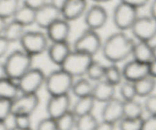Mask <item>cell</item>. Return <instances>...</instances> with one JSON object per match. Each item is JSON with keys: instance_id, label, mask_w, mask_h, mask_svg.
<instances>
[{"instance_id": "5", "label": "cell", "mask_w": 156, "mask_h": 130, "mask_svg": "<svg viewBox=\"0 0 156 130\" xmlns=\"http://www.w3.org/2000/svg\"><path fill=\"white\" fill-rule=\"evenodd\" d=\"M49 42L46 33L40 30H26L18 43L21 50L34 57L45 53Z\"/></svg>"}, {"instance_id": "8", "label": "cell", "mask_w": 156, "mask_h": 130, "mask_svg": "<svg viewBox=\"0 0 156 130\" xmlns=\"http://www.w3.org/2000/svg\"><path fill=\"white\" fill-rule=\"evenodd\" d=\"M46 75L41 69L32 67L18 81V89L21 94H37L44 86Z\"/></svg>"}, {"instance_id": "18", "label": "cell", "mask_w": 156, "mask_h": 130, "mask_svg": "<svg viewBox=\"0 0 156 130\" xmlns=\"http://www.w3.org/2000/svg\"><path fill=\"white\" fill-rule=\"evenodd\" d=\"M72 50L73 49L69 41L50 42L46 52L50 62L59 67L63 63Z\"/></svg>"}, {"instance_id": "16", "label": "cell", "mask_w": 156, "mask_h": 130, "mask_svg": "<svg viewBox=\"0 0 156 130\" xmlns=\"http://www.w3.org/2000/svg\"><path fill=\"white\" fill-rule=\"evenodd\" d=\"M121 70L123 79L133 83L149 76L148 64L140 62L135 59L126 62Z\"/></svg>"}, {"instance_id": "24", "label": "cell", "mask_w": 156, "mask_h": 130, "mask_svg": "<svg viewBox=\"0 0 156 130\" xmlns=\"http://www.w3.org/2000/svg\"><path fill=\"white\" fill-rule=\"evenodd\" d=\"M26 27L20 24L17 21L12 20L11 21L7 23L4 32L2 33V36L6 40L12 43L19 42L21 39L22 36L24 35Z\"/></svg>"}, {"instance_id": "32", "label": "cell", "mask_w": 156, "mask_h": 130, "mask_svg": "<svg viewBox=\"0 0 156 130\" xmlns=\"http://www.w3.org/2000/svg\"><path fill=\"white\" fill-rule=\"evenodd\" d=\"M98 121L93 114L77 117L76 123V130H96Z\"/></svg>"}, {"instance_id": "21", "label": "cell", "mask_w": 156, "mask_h": 130, "mask_svg": "<svg viewBox=\"0 0 156 130\" xmlns=\"http://www.w3.org/2000/svg\"><path fill=\"white\" fill-rule=\"evenodd\" d=\"M19 93L16 81L6 76L0 79V98L12 101L19 95Z\"/></svg>"}, {"instance_id": "37", "label": "cell", "mask_w": 156, "mask_h": 130, "mask_svg": "<svg viewBox=\"0 0 156 130\" xmlns=\"http://www.w3.org/2000/svg\"><path fill=\"white\" fill-rule=\"evenodd\" d=\"M36 130H57L56 120L47 117L38 122Z\"/></svg>"}, {"instance_id": "14", "label": "cell", "mask_w": 156, "mask_h": 130, "mask_svg": "<svg viewBox=\"0 0 156 130\" xmlns=\"http://www.w3.org/2000/svg\"><path fill=\"white\" fill-rule=\"evenodd\" d=\"M45 30L50 42L68 41L71 33L70 22L60 18L49 26Z\"/></svg>"}, {"instance_id": "45", "label": "cell", "mask_w": 156, "mask_h": 130, "mask_svg": "<svg viewBox=\"0 0 156 130\" xmlns=\"http://www.w3.org/2000/svg\"><path fill=\"white\" fill-rule=\"evenodd\" d=\"M150 6H149V15L156 20V0L150 1Z\"/></svg>"}, {"instance_id": "20", "label": "cell", "mask_w": 156, "mask_h": 130, "mask_svg": "<svg viewBox=\"0 0 156 130\" xmlns=\"http://www.w3.org/2000/svg\"><path fill=\"white\" fill-rule=\"evenodd\" d=\"M131 56L133 57V59L149 64L153 59L152 46L150 44V42L142 40H137L136 42L135 41Z\"/></svg>"}, {"instance_id": "49", "label": "cell", "mask_w": 156, "mask_h": 130, "mask_svg": "<svg viewBox=\"0 0 156 130\" xmlns=\"http://www.w3.org/2000/svg\"><path fill=\"white\" fill-rule=\"evenodd\" d=\"M10 128L9 127L6 121H0V130H9Z\"/></svg>"}, {"instance_id": "22", "label": "cell", "mask_w": 156, "mask_h": 130, "mask_svg": "<svg viewBox=\"0 0 156 130\" xmlns=\"http://www.w3.org/2000/svg\"><path fill=\"white\" fill-rule=\"evenodd\" d=\"M12 20L17 21L24 27L33 25L35 22V10L24 4L20 5Z\"/></svg>"}, {"instance_id": "31", "label": "cell", "mask_w": 156, "mask_h": 130, "mask_svg": "<svg viewBox=\"0 0 156 130\" xmlns=\"http://www.w3.org/2000/svg\"><path fill=\"white\" fill-rule=\"evenodd\" d=\"M105 71V66L103 64H101L98 61L93 60L91 62V65L88 67V71H87L85 76L88 77L87 79H89L90 81L97 82L98 81L104 79Z\"/></svg>"}, {"instance_id": "29", "label": "cell", "mask_w": 156, "mask_h": 130, "mask_svg": "<svg viewBox=\"0 0 156 130\" xmlns=\"http://www.w3.org/2000/svg\"><path fill=\"white\" fill-rule=\"evenodd\" d=\"M20 6V0H0V17L8 20L12 18Z\"/></svg>"}, {"instance_id": "28", "label": "cell", "mask_w": 156, "mask_h": 130, "mask_svg": "<svg viewBox=\"0 0 156 130\" xmlns=\"http://www.w3.org/2000/svg\"><path fill=\"white\" fill-rule=\"evenodd\" d=\"M104 79L114 86L119 85L123 79L121 69L117 65V64L110 63L109 65L105 66Z\"/></svg>"}, {"instance_id": "15", "label": "cell", "mask_w": 156, "mask_h": 130, "mask_svg": "<svg viewBox=\"0 0 156 130\" xmlns=\"http://www.w3.org/2000/svg\"><path fill=\"white\" fill-rule=\"evenodd\" d=\"M88 0H67L61 9V16L69 22L84 16L88 7Z\"/></svg>"}, {"instance_id": "19", "label": "cell", "mask_w": 156, "mask_h": 130, "mask_svg": "<svg viewBox=\"0 0 156 130\" xmlns=\"http://www.w3.org/2000/svg\"><path fill=\"white\" fill-rule=\"evenodd\" d=\"M115 94L116 86L102 79L93 85L91 96L96 102L105 104L115 97Z\"/></svg>"}, {"instance_id": "41", "label": "cell", "mask_w": 156, "mask_h": 130, "mask_svg": "<svg viewBox=\"0 0 156 130\" xmlns=\"http://www.w3.org/2000/svg\"><path fill=\"white\" fill-rule=\"evenodd\" d=\"M47 2H48V0H23L22 4L36 11L37 9H40L43 5L47 4Z\"/></svg>"}, {"instance_id": "3", "label": "cell", "mask_w": 156, "mask_h": 130, "mask_svg": "<svg viewBox=\"0 0 156 130\" xmlns=\"http://www.w3.org/2000/svg\"><path fill=\"white\" fill-rule=\"evenodd\" d=\"M73 82L74 78L59 68L46 75L44 87L50 96L69 94Z\"/></svg>"}, {"instance_id": "17", "label": "cell", "mask_w": 156, "mask_h": 130, "mask_svg": "<svg viewBox=\"0 0 156 130\" xmlns=\"http://www.w3.org/2000/svg\"><path fill=\"white\" fill-rule=\"evenodd\" d=\"M123 118V101L114 97L105 103L101 110V119L104 121L117 124Z\"/></svg>"}, {"instance_id": "9", "label": "cell", "mask_w": 156, "mask_h": 130, "mask_svg": "<svg viewBox=\"0 0 156 130\" xmlns=\"http://www.w3.org/2000/svg\"><path fill=\"white\" fill-rule=\"evenodd\" d=\"M130 30L137 40L150 42L156 37V20L150 15L139 16Z\"/></svg>"}, {"instance_id": "38", "label": "cell", "mask_w": 156, "mask_h": 130, "mask_svg": "<svg viewBox=\"0 0 156 130\" xmlns=\"http://www.w3.org/2000/svg\"><path fill=\"white\" fill-rule=\"evenodd\" d=\"M144 105V111H146L149 115L156 114V94H152L146 97Z\"/></svg>"}, {"instance_id": "23", "label": "cell", "mask_w": 156, "mask_h": 130, "mask_svg": "<svg viewBox=\"0 0 156 130\" xmlns=\"http://www.w3.org/2000/svg\"><path fill=\"white\" fill-rule=\"evenodd\" d=\"M95 103L96 101L91 95L79 97V98H77L76 101L75 102L71 111L76 117L92 114Z\"/></svg>"}, {"instance_id": "26", "label": "cell", "mask_w": 156, "mask_h": 130, "mask_svg": "<svg viewBox=\"0 0 156 130\" xmlns=\"http://www.w3.org/2000/svg\"><path fill=\"white\" fill-rule=\"evenodd\" d=\"M93 85L91 81L87 78L81 77L75 81L72 86L71 92L77 98L91 96L93 90Z\"/></svg>"}, {"instance_id": "46", "label": "cell", "mask_w": 156, "mask_h": 130, "mask_svg": "<svg viewBox=\"0 0 156 130\" xmlns=\"http://www.w3.org/2000/svg\"><path fill=\"white\" fill-rule=\"evenodd\" d=\"M66 1L67 0H48V2H50V4L56 6L59 10H61V9H62V6L64 5Z\"/></svg>"}, {"instance_id": "11", "label": "cell", "mask_w": 156, "mask_h": 130, "mask_svg": "<svg viewBox=\"0 0 156 130\" xmlns=\"http://www.w3.org/2000/svg\"><path fill=\"white\" fill-rule=\"evenodd\" d=\"M39 104L37 94H21L12 101V116L18 114L31 116L37 109Z\"/></svg>"}, {"instance_id": "1", "label": "cell", "mask_w": 156, "mask_h": 130, "mask_svg": "<svg viewBox=\"0 0 156 130\" xmlns=\"http://www.w3.org/2000/svg\"><path fill=\"white\" fill-rule=\"evenodd\" d=\"M135 40L125 32L112 33L102 42L101 52L104 58L110 63L118 64L127 59L132 55Z\"/></svg>"}, {"instance_id": "44", "label": "cell", "mask_w": 156, "mask_h": 130, "mask_svg": "<svg viewBox=\"0 0 156 130\" xmlns=\"http://www.w3.org/2000/svg\"><path fill=\"white\" fill-rule=\"evenodd\" d=\"M149 74L151 77L156 79V59H152L149 64Z\"/></svg>"}, {"instance_id": "33", "label": "cell", "mask_w": 156, "mask_h": 130, "mask_svg": "<svg viewBox=\"0 0 156 130\" xmlns=\"http://www.w3.org/2000/svg\"><path fill=\"white\" fill-rule=\"evenodd\" d=\"M119 92L121 96L122 100H123V101L134 100L137 97L133 82H128L126 80H124L120 84Z\"/></svg>"}, {"instance_id": "13", "label": "cell", "mask_w": 156, "mask_h": 130, "mask_svg": "<svg viewBox=\"0 0 156 130\" xmlns=\"http://www.w3.org/2000/svg\"><path fill=\"white\" fill-rule=\"evenodd\" d=\"M62 18L61 12L58 8L47 2L35 11V22L39 28L46 30L54 21Z\"/></svg>"}, {"instance_id": "51", "label": "cell", "mask_w": 156, "mask_h": 130, "mask_svg": "<svg viewBox=\"0 0 156 130\" xmlns=\"http://www.w3.org/2000/svg\"><path fill=\"white\" fill-rule=\"evenodd\" d=\"M152 54H153V59H156V44L152 46Z\"/></svg>"}, {"instance_id": "35", "label": "cell", "mask_w": 156, "mask_h": 130, "mask_svg": "<svg viewBox=\"0 0 156 130\" xmlns=\"http://www.w3.org/2000/svg\"><path fill=\"white\" fill-rule=\"evenodd\" d=\"M12 117H13V123L15 127L23 129H31L30 116L18 114V115H14Z\"/></svg>"}, {"instance_id": "48", "label": "cell", "mask_w": 156, "mask_h": 130, "mask_svg": "<svg viewBox=\"0 0 156 130\" xmlns=\"http://www.w3.org/2000/svg\"><path fill=\"white\" fill-rule=\"evenodd\" d=\"M5 77V72L4 65H3V62L0 61V79Z\"/></svg>"}, {"instance_id": "6", "label": "cell", "mask_w": 156, "mask_h": 130, "mask_svg": "<svg viewBox=\"0 0 156 130\" xmlns=\"http://www.w3.org/2000/svg\"><path fill=\"white\" fill-rule=\"evenodd\" d=\"M101 38L98 31L86 28L76 38L72 49L94 57L97 53L101 52Z\"/></svg>"}, {"instance_id": "7", "label": "cell", "mask_w": 156, "mask_h": 130, "mask_svg": "<svg viewBox=\"0 0 156 130\" xmlns=\"http://www.w3.org/2000/svg\"><path fill=\"white\" fill-rule=\"evenodd\" d=\"M138 17V9L121 2L113 10V23L119 31L130 30Z\"/></svg>"}, {"instance_id": "36", "label": "cell", "mask_w": 156, "mask_h": 130, "mask_svg": "<svg viewBox=\"0 0 156 130\" xmlns=\"http://www.w3.org/2000/svg\"><path fill=\"white\" fill-rule=\"evenodd\" d=\"M12 117V101L0 98V121H6Z\"/></svg>"}, {"instance_id": "30", "label": "cell", "mask_w": 156, "mask_h": 130, "mask_svg": "<svg viewBox=\"0 0 156 130\" xmlns=\"http://www.w3.org/2000/svg\"><path fill=\"white\" fill-rule=\"evenodd\" d=\"M76 120L77 117L70 110L56 120L57 130H73L76 129Z\"/></svg>"}, {"instance_id": "40", "label": "cell", "mask_w": 156, "mask_h": 130, "mask_svg": "<svg viewBox=\"0 0 156 130\" xmlns=\"http://www.w3.org/2000/svg\"><path fill=\"white\" fill-rule=\"evenodd\" d=\"M151 0H120L121 2L127 4L135 9H139L147 5Z\"/></svg>"}, {"instance_id": "2", "label": "cell", "mask_w": 156, "mask_h": 130, "mask_svg": "<svg viewBox=\"0 0 156 130\" xmlns=\"http://www.w3.org/2000/svg\"><path fill=\"white\" fill-rule=\"evenodd\" d=\"M33 58L21 49L14 50L7 55L3 62L6 77L17 82L33 67Z\"/></svg>"}, {"instance_id": "47", "label": "cell", "mask_w": 156, "mask_h": 130, "mask_svg": "<svg viewBox=\"0 0 156 130\" xmlns=\"http://www.w3.org/2000/svg\"><path fill=\"white\" fill-rule=\"evenodd\" d=\"M7 20L0 17V35H2L5 28L6 25H7Z\"/></svg>"}, {"instance_id": "27", "label": "cell", "mask_w": 156, "mask_h": 130, "mask_svg": "<svg viewBox=\"0 0 156 130\" xmlns=\"http://www.w3.org/2000/svg\"><path fill=\"white\" fill-rule=\"evenodd\" d=\"M143 113H144L143 105L136 100V99L123 101V117L125 118H143Z\"/></svg>"}, {"instance_id": "34", "label": "cell", "mask_w": 156, "mask_h": 130, "mask_svg": "<svg viewBox=\"0 0 156 130\" xmlns=\"http://www.w3.org/2000/svg\"><path fill=\"white\" fill-rule=\"evenodd\" d=\"M143 118L129 119L123 117L118 123L119 130H142Z\"/></svg>"}, {"instance_id": "39", "label": "cell", "mask_w": 156, "mask_h": 130, "mask_svg": "<svg viewBox=\"0 0 156 130\" xmlns=\"http://www.w3.org/2000/svg\"><path fill=\"white\" fill-rule=\"evenodd\" d=\"M142 130H156V114L149 115L146 119H143Z\"/></svg>"}, {"instance_id": "52", "label": "cell", "mask_w": 156, "mask_h": 130, "mask_svg": "<svg viewBox=\"0 0 156 130\" xmlns=\"http://www.w3.org/2000/svg\"><path fill=\"white\" fill-rule=\"evenodd\" d=\"M9 130H32V129H19V128H17V127H15V126H13V127H12V129H10Z\"/></svg>"}, {"instance_id": "42", "label": "cell", "mask_w": 156, "mask_h": 130, "mask_svg": "<svg viewBox=\"0 0 156 130\" xmlns=\"http://www.w3.org/2000/svg\"><path fill=\"white\" fill-rule=\"evenodd\" d=\"M11 43L6 40L2 35H0V59L7 55Z\"/></svg>"}, {"instance_id": "50", "label": "cell", "mask_w": 156, "mask_h": 130, "mask_svg": "<svg viewBox=\"0 0 156 130\" xmlns=\"http://www.w3.org/2000/svg\"><path fill=\"white\" fill-rule=\"evenodd\" d=\"M91 1L94 2V3L96 4H103V3H106L108 2H111V0H91Z\"/></svg>"}, {"instance_id": "10", "label": "cell", "mask_w": 156, "mask_h": 130, "mask_svg": "<svg viewBox=\"0 0 156 130\" xmlns=\"http://www.w3.org/2000/svg\"><path fill=\"white\" fill-rule=\"evenodd\" d=\"M83 18L87 29L98 31L106 25L108 21V13L102 5L94 3L88 6Z\"/></svg>"}, {"instance_id": "12", "label": "cell", "mask_w": 156, "mask_h": 130, "mask_svg": "<svg viewBox=\"0 0 156 130\" xmlns=\"http://www.w3.org/2000/svg\"><path fill=\"white\" fill-rule=\"evenodd\" d=\"M71 99L69 94L50 96L47 102V114L49 117L57 120L58 118L69 111Z\"/></svg>"}, {"instance_id": "25", "label": "cell", "mask_w": 156, "mask_h": 130, "mask_svg": "<svg viewBox=\"0 0 156 130\" xmlns=\"http://www.w3.org/2000/svg\"><path fill=\"white\" fill-rule=\"evenodd\" d=\"M137 97H147L153 94L156 88V79L148 76L134 82Z\"/></svg>"}, {"instance_id": "4", "label": "cell", "mask_w": 156, "mask_h": 130, "mask_svg": "<svg viewBox=\"0 0 156 130\" xmlns=\"http://www.w3.org/2000/svg\"><path fill=\"white\" fill-rule=\"evenodd\" d=\"M93 60V56L72 50L59 68L62 69L73 78L84 77Z\"/></svg>"}, {"instance_id": "43", "label": "cell", "mask_w": 156, "mask_h": 130, "mask_svg": "<svg viewBox=\"0 0 156 130\" xmlns=\"http://www.w3.org/2000/svg\"><path fill=\"white\" fill-rule=\"evenodd\" d=\"M96 130H116V124L101 120L98 122Z\"/></svg>"}]
</instances>
